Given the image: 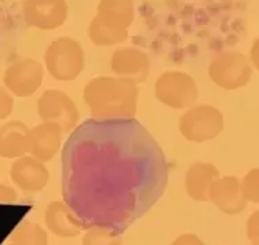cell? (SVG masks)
<instances>
[{
  "label": "cell",
  "mask_w": 259,
  "mask_h": 245,
  "mask_svg": "<svg viewBox=\"0 0 259 245\" xmlns=\"http://www.w3.org/2000/svg\"><path fill=\"white\" fill-rule=\"evenodd\" d=\"M140 90L134 81L100 76L84 85L83 100L95 120H131L138 110Z\"/></svg>",
  "instance_id": "6da1fadb"
},
{
  "label": "cell",
  "mask_w": 259,
  "mask_h": 245,
  "mask_svg": "<svg viewBox=\"0 0 259 245\" xmlns=\"http://www.w3.org/2000/svg\"><path fill=\"white\" fill-rule=\"evenodd\" d=\"M134 0H101L90 26L89 37L95 45L108 47L127 40L134 22Z\"/></svg>",
  "instance_id": "7a4b0ae2"
},
{
  "label": "cell",
  "mask_w": 259,
  "mask_h": 245,
  "mask_svg": "<svg viewBox=\"0 0 259 245\" xmlns=\"http://www.w3.org/2000/svg\"><path fill=\"white\" fill-rule=\"evenodd\" d=\"M45 65L49 75L55 80H75L85 65L83 47L72 37H60L47 47L45 53Z\"/></svg>",
  "instance_id": "3957f363"
},
{
  "label": "cell",
  "mask_w": 259,
  "mask_h": 245,
  "mask_svg": "<svg viewBox=\"0 0 259 245\" xmlns=\"http://www.w3.org/2000/svg\"><path fill=\"white\" fill-rule=\"evenodd\" d=\"M222 112L211 105H194L181 115L178 121L181 135L194 143L215 139L224 131Z\"/></svg>",
  "instance_id": "277c9868"
},
{
  "label": "cell",
  "mask_w": 259,
  "mask_h": 245,
  "mask_svg": "<svg viewBox=\"0 0 259 245\" xmlns=\"http://www.w3.org/2000/svg\"><path fill=\"white\" fill-rule=\"evenodd\" d=\"M155 96L167 108L186 110L196 105L199 100V88L190 75L181 70H168L157 77Z\"/></svg>",
  "instance_id": "5b68a950"
},
{
  "label": "cell",
  "mask_w": 259,
  "mask_h": 245,
  "mask_svg": "<svg viewBox=\"0 0 259 245\" xmlns=\"http://www.w3.org/2000/svg\"><path fill=\"white\" fill-rule=\"evenodd\" d=\"M251 65L247 57L236 51H226L218 54L208 66V76L212 83L232 91L244 87L251 79Z\"/></svg>",
  "instance_id": "8992f818"
},
{
  "label": "cell",
  "mask_w": 259,
  "mask_h": 245,
  "mask_svg": "<svg viewBox=\"0 0 259 245\" xmlns=\"http://www.w3.org/2000/svg\"><path fill=\"white\" fill-rule=\"evenodd\" d=\"M36 108L41 121L60 127L64 134L73 130L79 123L80 113L75 101L64 91L46 90L37 100Z\"/></svg>",
  "instance_id": "52a82bcc"
},
{
  "label": "cell",
  "mask_w": 259,
  "mask_h": 245,
  "mask_svg": "<svg viewBox=\"0 0 259 245\" xmlns=\"http://www.w3.org/2000/svg\"><path fill=\"white\" fill-rule=\"evenodd\" d=\"M45 79V69L40 62L32 58L13 62L5 72L3 81L6 90L11 95L28 98L35 94L43 84Z\"/></svg>",
  "instance_id": "ba28073f"
},
{
  "label": "cell",
  "mask_w": 259,
  "mask_h": 245,
  "mask_svg": "<svg viewBox=\"0 0 259 245\" xmlns=\"http://www.w3.org/2000/svg\"><path fill=\"white\" fill-rule=\"evenodd\" d=\"M24 17L30 28L58 29L68 20V3L66 0H25Z\"/></svg>",
  "instance_id": "9c48e42d"
},
{
  "label": "cell",
  "mask_w": 259,
  "mask_h": 245,
  "mask_svg": "<svg viewBox=\"0 0 259 245\" xmlns=\"http://www.w3.org/2000/svg\"><path fill=\"white\" fill-rule=\"evenodd\" d=\"M110 69L117 77L141 84L149 76V57L135 47H119L110 58Z\"/></svg>",
  "instance_id": "30bf717a"
},
{
  "label": "cell",
  "mask_w": 259,
  "mask_h": 245,
  "mask_svg": "<svg viewBox=\"0 0 259 245\" xmlns=\"http://www.w3.org/2000/svg\"><path fill=\"white\" fill-rule=\"evenodd\" d=\"M10 176L17 187L29 193L43 190L50 180V172L45 163L26 155L15 159L10 168Z\"/></svg>",
  "instance_id": "8fae6325"
},
{
  "label": "cell",
  "mask_w": 259,
  "mask_h": 245,
  "mask_svg": "<svg viewBox=\"0 0 259 245\" xmlns=\"http://www.w3.org/2000/svg\"><path fill=\"white\" fill-rule=\"evenodd\" d=\"M208 200L228 215H237L247 205L241 191V182L237 176H222L215 179L209 189Z\"/></svg>",
  "instance_id": "7c38bea8"
},
{
  "label": "cell",
  "mask_w": 259,
  "mask_h": 245,
  "mask_svg": "<svg viewBox=\"0 0 259 245\" xmlns=\"http://www.w3.org/2000/svg\"><path fill=\"white\" fill-rule=\"evenodd\" d=\"M64 132L51 123H40L29 132V153L37 160L47 163L58 155L62 145Z\"/></svg>",
  "instance_id": "4fadbf2b"
},
{
  "label": "cell",
  "mask_w": 259,
  "mask_h": 245,
  "mask_svg": "<svg viewBox=\"0 0 259 245\" xmlns=\"http://www.w3.org/2000/svg\"><path fill=\"white\" fill-rule=\"evenodd\" d=\"M46 225L51 233L62 238H72L83 230V223L64 201H51L45 212Z\"/></svg>",
  "instance_id": "5bb4252c"
},
{
  "label": "cell",
  "mask_w": 259,
  "mask_h": 245,
  "mask_svg": "<svg viewBox=\"0 0 259 245\" xmlns=\"http://www.w3.org/2000/svg\"><path fill=\"white\" fill-rule=\"evenodd\" d=\"M220 178V171L211 163L199 161L189 167L185 174V190L194 201H208V193L215 179Z\"/></svg>",
  "instance_id": "9a60e30c"
},
{
  "label": "cell",
  "mask_w": 259,
  "mask_h": 245,
  "mask_svg": "<svg viewBox=\"0 0 259 245\" xmlns=\"http://www.w3.org/2000/svg\"><path fill=\"white\" fill-rule=\"evenodd\" d=\"M30 128L20 120L7 121L0 127V157L20 159L29 152Z\"/></svg>",
  "instance_id": "2e32d148"
},
{
  "label": "cell",
  "mask_w": 259,
  "mask_h": 245,
  "mask_svg": "<svg viewBox=\"0 0 259 245\" xmlns=\"http://www.w3.org/2000/svg\"><path fill=\"white\" fill-rule=\"evenodd\" d=\"M11 242L14 245H47L49 237L41 226L25 222L15 229L11 235Z\"/></svg>",
  "instance_id": "e0dca14e"
},
{
  "label": "cell",
  "mask_w": 259,
  "mask_h": 245,
  "mask_svg": "<svg viewBox=\"0 0 259 245\" xmlns=\"http://www.w3.org/2000/svg\"><path fill=\"white\" fill-rule=\"evenodd\" d=\"M83 245H121L120 237L108 227H91L81 240Z\"/></svg>",
  "instance_id": "ac0fdd59"
},
{
  "label": "cell",
  "mask_w": 259,
  "mask_h": 245,
  "mask_svg": "<svg viewBox=\"0 0 259 245\" xmlns=\"http://www.w3.org/2000/svg\"><path fill=\"white\" fill-rule=\"evenodd\" d=\"M241 191L245 200L259 204V168H252L247 172L241 182Z\"/></svg>",
  "instance_id": "d6986e66"
},
{
  "label": "cell",
  "mask_w": 259,
  "mask_h": 245,
  "mask_svg": "<svg viewBox=\"0 0 259 245\" xmlns=\"http://www.w3.org/2000/svg\"><path fill=\"white\" fill-rule=\"evenodd\" d=\"M14 109V98L9 91L0 87V121L6 120L13 113Z\"/></svg>",
  "instance_id": "ffe728a7"
},
{
  "label": "cell",
  "mask_w": 259,
  "mask_h": 245,
  "mask_svg": "<svg viewBox=\"0 0 259 245\" xmlns=\"http://www.w3.org/2000/svg\"><path fill=\"white\" fill-rule=\"evenodd\" d=\"M247 237L251 241L259 238V210L251 214L247 220Z\"/></svg>",
  "instance_id": "44dd1931"
},
{
  "label": "cell",
  "mask_w": 259,
  "mask_h": 245,
  "mask_svg": "<svg viewBox=\"0 0 259 245\" xmlns=\"http://www.w3.org/2000/svg\"><path fill=\"white\" fill-rule=\"evenodd\" d=\"M17 200H18L17 191L10 186L0 183V204H11Z\"/></svg>",
  "instance_id": "7402d4cb"
},
{
  "label": "cell",
  "mask_w": 259,
  "mask_h": 245,
  "mask_svg": "<svg viewBox=\"0 0 259 245\" xmlns=\"http://www.w3.org/2000/svg\"><path fill=\"white\" fill-rule=\"evenodd\" d=\"M171 245H205L203 240L200 238L199 235L193 234V233H185L181 234L180 237H177L174 242Z\"/></svg>",
  "instance_id": "603a6c76"
},
{
  "label": "cell",
  "mask_w": 259,
  "mask_h": 245,
  "mask_svg": "<svg viewBox=\"0 0 259 245\" xmlns=\"http://www.w3.org/2000/svg\"><path fill=\"white\" fill-rule=\"evenodd\" d=\"M249 58H251V62H252V65L255 66V69L259 72V37L254 41V44L251 47Z\"/></svg>",
  "instance_id": "cb8c5ba5"
},
{
  "label": "cell",
  "mask_w": 259,
  "mask_h": 245,
  "mask_svg": "<svg viewBox=\"0 0 259 245\" xmlns=\"http://www.w3.org/2000/svg\"><path fill=\"white\" fill-rule=\"evenodd\" d=\"M251 245H259V238H258V240L252 241V244H251Z\"/></svg>",
  "instance_id": "d4e9b609"
},
{
  "label": "cell",
  "mask_w": 259,
  "mask_h": 245,
  "mask_svg": "<svg viewBox=\"0 0 259 245\" xmlns=\"http://www.w3.org/2000/svg\"><path fill=\"white\" fill-rule=\"evenodd\" d=\"M7 245H14V244H13V242H10V244H7Z\"/></svg>",
  "instance_id": "484cf974"
}]
</instances>
